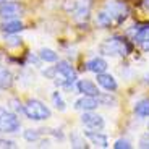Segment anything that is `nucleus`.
<instances>
[{
	"instance_id": "20",
	"label": "nucleus",
	"mask_w": 149,
	"mask_h": 149,
	"mask_svg": "<svg viewBox=\"0 0 149 149\" xmlns=\"http://www.w3.org/2000/svg\"><path fill=\"white\" fill-rule=\"evenodd\" d=\"M39 138H41V133H39L37 130H26L24 131V139H26V141L34 143V141H37Z\"/></svg>"
},
{
	"instance_id": "5",
	"label": "nucleus",
	"mask_w": 149,
	"mask_h": 149,
	"mask_svg": "<svg viewBox=\"0 0 149 149\" xmlns=\"http://www.w3.org/2000/svg\"><path fill=\"white\" fill-rule=\"evenodd\" d=\"M104 10H105V13L110 16V19L113 23H122L123 19L128 16V7L123 3V2H118V0L109 2Z\"/></svg>"
},
{
	"instance_id": "31",
	"label": "nucleus",
	"mask_w": 149,
	"mask_h": 149,
	"mask_svg": "<svg viewBox=\"0 0 149 149\" xmlns=\"http://www.w3.org/2000/svg\"><path fill=\"white\" fill-rule=\"evenodd\" d=\"M148 128H149V123H148Z\"/></svg>"
},
{
	"instance_id": "9",
	"label": "nucleus",
	"mask_w": 149,
	"mask_h": 149,
	"mask_svg": "<svg viewBox=\"0 0 149 149\" xmlns=\"http://www.w3.org/2000/svg\"><path fill=\"white\" fill-rule=\"evenodd\" d=\"M76 88H78V91L83 93L84 96H99L97 86L94 84L93 81H89V79H79V81L76 83Z\"/></svg>"
},
{
	"instance_id": "13",
	"label": "nucleus",
	"mask_w": 149,
	"mask_h": 149,
	"mask_svg": "<svg viewBox=\"0 0 149 149\" xmlns=\"http://www.w3.org/2000/svg\"><path fill=\"white\" fill-rule=\"evenodd\" d=\"M23 29V23L19 19H8L7 23L2 24V31L7 34H16Z\"/></svg>"
},
{
	"instance_id": "24",
	"label": "nucleus",
	"mask_w": 149,
	"mask_h": 149,
	"mask_svg": "<svg viewBox=\"0 0 149 149\" xmlns=\"http://www.w3.org/2000/svg\"><path fill=\"white\" fill-rule=\"evenodd\" d=\"M139 148H143V149H149V133L143 134L141 138H139Z\"/></svg>"
},
{
	"instance_id": "15",
	"label": "nucleus",
	"mask_w": 149,
	"mask_h": 149,
	"mask_svg": "<svg viewBox=\"0 0 149 149\" xmlns=\"http://www.w3.org/2000/svg\"><path fill=\"white\" fill-rule=\"evenodd\" d=\"M134 113L138 117H149V99H141L134 104Z\"/></svg>"
},
{
	"instance_id": "21",
	"label": "nucleus",
	"mask_w": 149,
	"mask_h": 149,
	"mask_svg": "<svg viewBox=\"0 0 149 149\" xmlns=\"http://www.w3.org/2000/svg\"><path fill=\"white\" fill-rule=\"evenodd\" d=\"M52 102L58 110H65V102H63V99H62V96H60V93H54Z\"/></svg>"
},
{
	"instance_id": "25",
	"label": "nucleus",
	"mask_w": 149,
	"mask_h": 149,
	"mask_svg": "<svg viewBox=\"0 0 149 149\" xmlns=\"http://www.w3.org/2000/svg\"><path fill=\"white\" fill-rule=\"evenodd\" d=\"M10 104H11V107L15 109V110H19V112H21L23 109H24V105H21L18 101H16V99H11V101H10Z\"/></svg>"
},
{
	"instance_id": "4",
	"label": "nucleus",
	"mask_w": 149,
	"mask_h": 149,
	"mask_svg": "<svg viewBox=\"0 0 149 149\" xmlns=\"http://www.w3.org/2000/svg\"><path fill=\"white\" fill-rule=\"evenodd\" d=\"M19 130V120L15 113L0 107V133H15Z\"/></svg>"
},
{
	"instance_id": "16",
	"label": "nucleus",
	"mask_w": 149,
	"mask_h": 149,
	"mask_svg": "<svg viewBox=\"0 0 149 149\" xmlns=\"http://www.w3.org/2000/svg\"><path fill=\"white\" fill-rule=\"evenodd\" d=\"M39 57H41L44 62H50V63H52V62H57V58H58V55L54 52L52 49H41Z\"/></svg>"
},
{
	"instance_id": "26",
	"label": "nucleus",
	"mask_w": 149,
	"mask_h": 149,
	"mask_svg": "<svg viewBox=\"0 0 149 149\" xmlns=\"http://www.w3.org/2000/svg\"><path fill=\"white\" fill-rule=\"evenodd\" d=\"M0 148H15V143L7 141V139H0Z\"/></svg>"
},
{
	"instance_id": "22",
	"label": "nucleus",
	"mask_w": 149,
	"mask_h": 149,
	"mask_svg": "<svg viewBox=\"0 0 149 149\" xmlns=\"http://www.w3.org/2000/svg\"><path fill=\"white\" fill-rule=\"evenodd\" d=\"M71 144H73L74 148H86V143L79 138L78 134H73V136H71Z\"/></svg>"
},
{
	"instance_id": "17",
	"label": "nucleus",
	"mask_w": 149,
	"mask_h": 149,
	"mask_svg": "<svg viewBox=\"0 0 149 149\" xmlns=\"http://www.w3.org/2000/svg\"><path fill=\"white\" fill-rule=\"evenodd\" d=\"M149 39V24H146L144 28H138L136 34H134V41H146Z\"/></svg>"
},
{
	"instance_id": "8",
	"label": "nucleus",
	"mask_w": 149,
	"mask_h": 149,
	"mask_svg": "<svg viewBox=\"0 0 149 149\" xmlns=\"http://www.w3.org/2000/svg\"><path fill=\"white\" fill-rule=\"evenodd\" d=\"M21 13H23V8L18 3H15V2H7V3H3L0 7V16L2 18H7V19L18 18Z\"/></svg>"
},
{
	"instance_id": "23",
	"label": "nucleus",
	"mask_w": 149,
	"mask_h": 149,
	"mask_svg": "<svg viewBox=\"0 0 149 149\" xmlns=\"http://www.w3.org/2000/svg\"><path fill=\"white\" fill-rule=\"evenodd\" d=\"M113 148H115V149H130L131 144H130L128 139H118V141L113 144Z\"/></svg>"
},
{
	"instance_id": "10",
	"label": "nucleus",
	"mask_w": 149,
	"mask_h": 149,
	"mask_svg": "<svg viewBox=\"0 0 149 149\" xmlns=\"http://www.w3.org/2000/svg\"><path fill=\"white\" fill-rule=\"evenodd\" d=\"M97 83L104 88V89H107V91H115L117 89V81H115V78L112 76V74H107L104 71V73H99L97 74Z\"/></svg>"
},
{
	"instance_id": "28",
	"label": "nucleus",
	"mask_w": 149,
	"mask_h": 149,
	"mask_svg": "<svg viewBox=\"0 0 149 149\" xmlns=\"http://www.w3.org/2000/svg\"><path fill=\"white\" fill-rule=\"evenodd\" d=\"M144 83H146V84H149V74H146V76H144Z\"/></svg>"
},
{
	"instance_id": "18",
	"label": "nucleus",
	"mask_w": 149,
	"mask_h": 149,
	"mask_svg": "<svg viewBox=\"0 0 149 149\" xmlns=\"http://www.w3.org/2000/svg\"><path fill=\"white\" fill-rule=\"evenodd\" d=\"M112 19H110V16L107 15V13H105V10H102L101 13H99V15H97V24H101V26H110L112 24Z\"/></svg>"
},
{
	"instance_id": "7",
	"label": "nucleus",
	"mask_w": 149,
	"mask_h": 149,
	"mask_svg": "<svg viewBox=\"0 0 149 149\" xmlns=\"http://www.w3.org/2000/svg\"><path fill=\"white\" fill-rule=\"evenodd\" d=\"M97 105H99L97 96H83L74 102V109H76V110H83V112L94 110Z\"/></svg>"
},
{
	"instance_id": "27",
	"label": "nucleus",
	"mask_w": 149,
	"mask_h": 149,
	"mask_svg": "<svg viewBox=\"0 0 149 149\" xmlns=\"http://www.w3.org/2000/svg\"><path fill=\"white\" fill-rule=\"evenodd\" d=\"M141 47L144 52H149V39H146V41H141Z\"/></svg>"
},
{
	"instance_id": "14",
	"label": "nucleus",
	"mask_w": 149,
	"mask_h": 149,
	"mask_svg": "<svg viewBox=\"0 0 149 149\" xmlns=\"http://www.w3.org/2000/svg\"><path fill=\"white\" fill-rule=\"evenodd\" d=\"M13 84V74L7 68H0V88L2 89H8Z\"/></svg>"
},
{
	"instance_id": "30",
	"label": "nucleus",
	"mask_w": 149,
	"mask_h": 149,
	"mask_svg": "<svg viewBox=\"0 0 149 149\" xmlns=\"http://www.w3.org/2000/svg\"><path fill=\"white\" fill-rule=\"evenodd\" d=\"M2 2H5V0H0V3H2Z\"/></svg>"
},
{
	"instance_id": "19",
	"label": "nucleus",
	"mask_w": 149,
	"mask_h": 149,
	"mask_svg": "<svg viewBox=\"0 0 149 149\" xmlns=\"http://www.w3.org/2000/svg\"><path fill=\"white\" fill-rule=\"evenodd\" d=\"M5 44H7L8 47H18V45H21V39H19L16 34H7Z\"/></svg>"
},
{
	"instance_id": "11",
	"label": "nucleus",
	"mask_w": 149,
	"mask_h": 149,
	"mask_svg": "<svg viewBox=\"0 0 149 149\" xmlns=\"http://www.w3.org/2000/svg\"><path fill=\"white\" fill-rule=\"evenodd\" d=\"M107 62H105L104 58H101V57H96V58L89 60L88 63H86V68L89 71H93V73L99 74V73H104L105 70H107Z\"/></svg>"
},
{
	"instance_id": "2",
	"label": "nucleus",
	"mask_w": 149,
	"mask_h": 149,
	"mask_svg": "<svg viewBox=\"0 0 149 149\" xmlns=\"http://www.w3.org/2000/svg\"><path fill=\"white\" fill-rule=\"evenodd\" d=\"M101 52L104 55H127L130 52V45H127V42L120 39V37H110L107 41H104L101 44Z\"/></svg>"
},
{
	"instance_id": "6",
	"label": "nucleus",
	"mask_w": 149,
	"mask_h": 149,
	"mask_svg": "<svg viewBox=\"0 0 149 149\" xmlns=\"http://www.w3.org/2000/svg\"><path fill=\"white\" fill-rule=\"evenodd\" d=\"M81 123L84 127L91 128V130H102L105 125L104 118L101 115H97V113H93V110L89 112H84L81 115Z\"/></svg>"
},
{
	"instance_id": "3",
	"label": "nucleus",
	"mask_w": 149,
	"mask_h": 149,
	"mask_svg": "<svg viewBox=\"0 0 149 149\" xmlns=\"http://www.w3.org/2000/svg\"><path fill=\"white\" fill-rule=\"evenodd\" d=\"M57 73L60 74V79L57 78L55 83L60 86H70L73 84L74 81H76V71H74V68L71 67L68 62H65V60H60L58 63H57L55 67Z\"/></svg>"
},
{
	"instance_id": "12",
	"label": "nucleus",
	"mask_w": 149,
	"mask_h": 149,
	"mask_svg": "<svg viewBox=\"0 0 149 149\" xmlns=\"http://www.w3.org/2000/svg\"><path fill=\"white\" fill-rule=\"evenodd\" d=\"M86 138H89L93 144H96L97 148H107L109 141H107V136L102 133H96V131H86Z\"/></svg>"
},
{
	"instance_id": "1",
	"label": "nucleus",
	"mask_w": 149,
	"mask_h": 149,
	"mask_svg": "<svg viewBox=\"0 0 149 149\" xmlns=\"http://www.w3.org/2000/svg\"><path fill=\"white\" fill-rule=\"evenodd\" d=\"M23 112L26 113L28 118L36 120V122H41V120H47L50 117V110L45 104H42L41 101H36V99H29L23 109Z\"/></svg>"
},
{
	"instance_id": "29",
	"label": "nucleus",
	"mask_w": 149,
	"mask_h": 149,
	"mask_svg": "<svg viewBox=\"0 0 149 149\" xmlns=\"http://www.w3.org/2000/svg\"><path fill=\"white\" fill-rule=\"evenodd\" d=\"M144 5H146V8L149 10V0H144Z\"/></svg>"
}]
</instances>
